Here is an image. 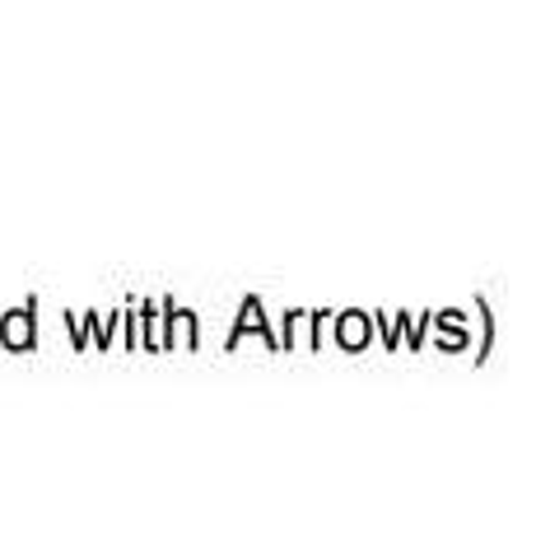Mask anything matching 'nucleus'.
<instances>
[{
	"label": "nucleus",
	"instance_id": "nucleus-1",
	"mask_svg": "<svg viewBox=\"0 0 536 559\" xmlns=\"http://www.w3.org/2000/svg\"><path fill=\"white\" fill-rule=\"evenodd\" d=\"M5 341L10 345H28V318L24 312H14V318L5 322Z\"/></svg>",
	"mask_w": 536,
	"mask_h": 559
},
{
	"label": "nucleus",
	"instance_id": "nucleus-2",
	"mask_svg": "<svg viewBox=\"0 0 536 559\" xmlns=\"http://www.w3.org/2000/svg\"><path fill=\"white\" fill-rule=\"evenodd\" d=\"M359 341H365V318H345V345H359Z\"/></svg>",
	"mask_w": 536,
	"mask_h": 559
}]
</instances>
